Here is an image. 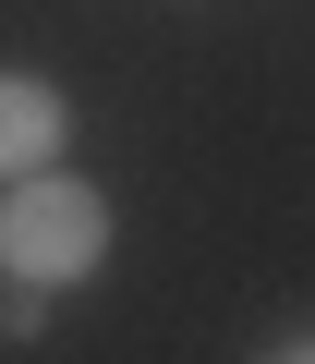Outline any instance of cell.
I'll use <instances>...</instances> for the list:
<instances>
[{
	"label": "cell",
	"instance_id": "7a4b0ae2",
	"mask_svg": "<svg viewBox=\"0 0 315 364\" xmlns=\"http://www.w3.org/2000/svg\"><path fill=\"white\" fill-rule=\"evenodd\" d=\"M61 134H73V109H61L37 73H0V182L49 170V158H61Z\"/></svg>",
	"mask_w": 315,
	"mask_h": 364
},
{
	"label": "cell",
	"instance_id": "6da1fadb",
	"mask_svg": "<svg viewBox=\"0 0 315 364\" xmlns=\"http://www.w3.org/2000/svg\"><path fill=\"white\" fill-rule=\"evenodd\" d=\"M0 267H13L25 291H73L109 267V195L73 170H25L0 182Z\"/></svg>",
	"mask_w": 315,
	"mask_h": 364
},
{
	"label": "cell",
	"instance_id": "3957f363",
	"mask_svg": "<svg viewBox=\"0 0 315 364\" xmlns=\"http://www.w3.org/2000/svg\"><path fill=\"white\" fill-rule=\"evenodd\" d=\"M279 364H315V340H291V352H279Z\"/></svg>",
	"mask_w": 315,
	"mask_h": 364
}]
</instances>
